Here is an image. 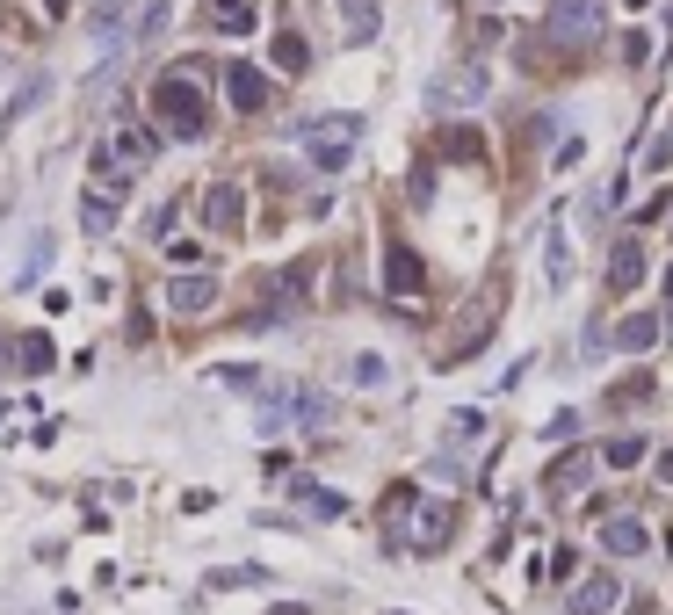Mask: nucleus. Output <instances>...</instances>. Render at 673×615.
Segmentation results:
<instances>
[{
	"label": "nucleus",
	"mask_w": 673,
	"mask_h": 615,
	"mask_svg": "<svg viewBox=\"0 0 673 615\" xmlns=\"http://www.w3.org/2000/svg\"><path fill=\"white\" fill-rule=\"evenodd\" d=\"M152 109H160V123H167V131H181V138H203V123H210L203 87H196V73H189V66H174L160 87H152Z\"/></svg>",
	"instance_id": "obj_1"
},
{
	"label": "nucleus",
	"mask_w": 673,
	"mask_h": 615,
	"mask_svg": "<svg viewBox=\"0 0 673 615\" xmlns=\"http://www.w3.org/2000/svg\"><path fill=\"white\" fill-rule=\"evenodd\" d=\"M362 138V116H319L312 131H304V145H312V160L333 174V167H348V152Z\"/></svg>",
	"instance_id": "obj_2"
},
{
	"label": "nucleus",
	"mask_w": 673,
	"mask_h": 615,
	"mask_svg": "<svg viewBox=\"0 0 673 615\" xmlns=\"http://www.w3.org/2000/svg\"><path fill=\"white\" fill-rule=\"evenodd\" d=\"M225 95H232V109H268V73H254L247 66V58H232V66H225Z\"/></svg>",
	"instance_id": "obj_3"
},
{
	"label": "nucleus",
	"mask_w": 673,
	"mask_h": 615,
	"mask_svg": "<svg viewBox=\"0 0 673 615\" xmlns=\"http://www.w3.org/2000/svg\"><path fill=\"white\" fill-rule=\"evenodd\" d=\"M239 218H247V196H239L232 181H218V189L203 196V225L210 232H239Z\"/></svg>",
	"instance_id": "obj_4"
},
{
	"label": "nucleus",
	"mask_w": 673,
	"mask_h": 615,
	"mask_svg": "<svg viewBox=\"0 0 673 615\" xmlns=\"http://www.w3.org/2000/svg\"><path fill=\"white\" fill-rule=\"evenodd\" d=\"M550 29H558V37H594L601 0H558V8H550Z\"/></svg>",
	"instance_id": "obj_5"
},
{
	"label": "nucleus",
	"mask_w": 673,
	"mask_h": 615,
	"mask_svg": "<svg viewBox=\"0 0 673 615\" xmlns=\"http://www.w3.org/2000/svg\"><path fill=\"white\" fill-rule=\"evenodd\" d=\"M203 22L225 29V37H247V29H254V0H203Z\"/></svg>",
	"instance_id": "obj_6"
},
{
	"label": "nucleus",
	"mask_w": 673,
	"mask_h": 615,
	"mask_svg": "<svg viewBox=\"0 0 673 615\" xmlns=\"http://www.w3.org/2000/svg\"><path fill=\"white\" fill-rule=\"evenodd\" d=\"M608 608H616V579H608V572H594V579L572 587V615H608Z\"/></svg>",
	"instance_id": "obj_7"
},
{
	"label": "nucleus",
	"mask_w": 673,
	"mask_h": 615,
	"mask_svg": "<svg viewBox=\"0 0 673 615\" xmlns=\"http://www.w3.org/2000/svg\"><path fill=\"white\" fill-rule=\"evenodd\" d=\"M210 297H218V283H210V275H174V283H167V304H174V312H203Z\"/></svg>",
	"instance_id": "obj_8"
},
{
	"label": "nucleus",
	"mask_w": 673,
	"mask_h": 615,
	"mask_svg": "<svg viewBox=\"0 0 673 615\" xmlns=\"http://www.w3.org/2000/svg\"><path fill=\"white\" fill-rule=\"evenodd\" d=\"M116 160H124V167H145L152 160V152H160V131H145V123H131V131H116Z\"/></svg>",
	"instance_id": "obj_9"
},
{
	"label": "nucleus",
	"mask_w": 673,
	"mask_h": 615,
	"mask_svg": "<svg viewBox=\"0 0 673 615\" xmlns=\"http://www.w3.org/2000/svg\"><path fill=\"white\" fill-rule=\"evenodd\" d=\"M80 218H87V232H109V225H116V196H109V189H87V196H80Z\"/></svg>",
	"instance_id": "obj_10"
},
{
	"label": "nucleus",
	"mask_w": 673,
	"mask_h": 615,
	"mask_svg": "<svg viewBox=\"0 0 673 615\" xmlns=\"http://www.w3.org/2000/svg\"><path fill=\"white\" fill-rule=\"evenodd\" d=\"M442 536H449V507H427V514H420V529H413V543H420V550H435Z\"/></svg>",
	"instance_id": "obj_11"
},
{
	"label": "nucleus",
	"mask_w": 673,
	"mask_h": 615,
	"mask_svg": "<svg viewBox=\"0 0 673 615\" xmlns=\"http://www.w3.org/2000/svg\"><path fill=\"white\" fill-rule=\"evenodd\" d=\"M391 290H420V268H413L406 246H391Z\"/></svg>",
	"instance_id": "obj_12"
},
{
	"label": "nucleus",
	"mask_w": 673,
	"mask_h": 615,
	"mask_svg": "<svg viewBox=\"0 0 673 615\" xmlns=\"http://www.w3.org/2000/svg\"><path fill=\"white\" fill-rule=\"evenodd\" d=\"M341 8H348V29H355V37H370V29H377V0H341Z\"/></svg>",
	"instance_id": "obj_13"
},
{
	"label": "nucleus",
	"mask_w": 673,
	"mask_h": 615,
	"mask_svg": "<svg viewBox=\"0 0 673 615\" xmlns=\"http://www.w3.org/2000/svg\"><path fill=\"white\" fill-rule=\"evenodd\" d=\"M608 550H645V529L637 521H608Z\"/></svg>",
	"instance_id": "obj_14"
},
{
	"label": "nucleus",
	"mask_w": 673,
	"mask_h": 615,
	"mask_svg": "<svg viewBox=\"0 0 673 615\" xmlns=\"http://www.w3.org/2000/svg\"><path fill=\"white\" fill-rule=\"evenodd\" d=\"M297 500H304V507H312V514H341V500H333V492H326V485H297Z\"/></svg>",
	"instance_id": "obj_15"
},
{
	"label": "nucleus",
	"mask_w": 673,
	"mask_h": 615,
	"mask_svg": "<svg viewBox=\"0 0 673 615\" xmlns=\"http://www.w3.org/2000/svg\"><path fill=\"white\" fill-rule=\"evenodd\" d=\"M275 66H283V73H304V44H297V37H275Z\"/></svg>",
	"instance_id": "obj_16"
},
{
	"label": "nucleus",
	"mask_w": 673,
	"mask_h": 615,
	"mask_svg": "<svg viewBox=\"0 0 673 615\" xmlns=\"http://www.w3.org/2000/svg\"><path fill=\"white\" fill-rule=\"evenodd\" d=\"M637 275H645V261H637V246H616V283L630 290V283H637Z\"/></svg>",
	"instance_id": "obj_17"
},
{
	"label": "nucleus",
	"mask_w": 673,
	"mask_h": 615,
	"mask_svg": "<svg viewBox=\"0 0 673 615\" xmlns=\"http://www.w3.org/2000/svg\"><path fill=\"white\" fill-rule=\"evenodd\" d=\"M22 362L29 369H51V341H44V333H29V341H22Z\"/></svg>",
	"instance_id": "obj_18"
},
{
	"label": "nucleus",
	"mask_w": 673,
	"mask_h": 615,
	"mask_svg": "<svg viewBox=\"0 0 673 615\" xmlns=\"http://www.w3.org/2000/svg\"><path fill=\"white\" fill-rule=\"evenodd\" d=\"M218 384H232V391H261L254 369H218Z\"/></svg>",
	"instance_id": "obj_19"
},
{
	"label": "nucleus",
	"mask_w": 673,
	"mask_h": 615,
	"mask_svg": "<svg viewBox=\"0 0 673 615\" xmlns=\"http://www.w3.org/2000/svg\"><path fill=\"white\" fill-rule=\"evenodd\" d=\"M44 8H51V15H66V8H73V0H44Z\"/></svg>",
	"instance_id": "obj_20"
}]
</instances>
